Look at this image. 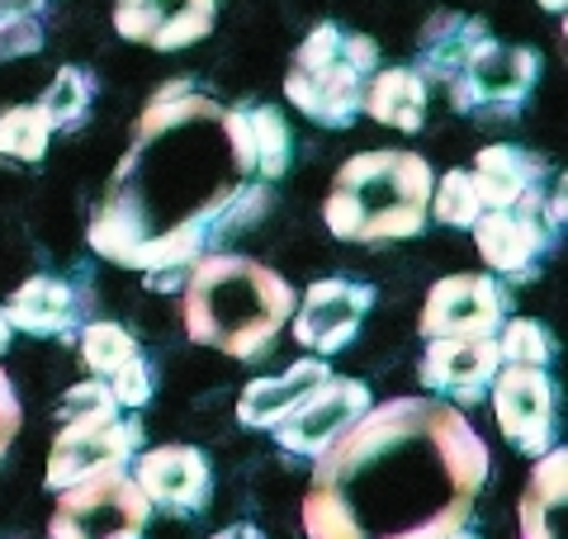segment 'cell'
Listing matches in <instances>:
<instances>
[{"label":"cell","mask_w":568,"mask_h":539,"mask_svg":"<svg viewBox=\"0 0 568 539\" xmlns=\"http://www.w3.org/2000/svg\"><path fill=\"white\" fill-rule=\"evenodd\" d=\"M6 317L14 332L29 336H67L85 327V298L58 275H33L10 294Z\"/></svg>","instance_id":"cell-20"},{"label":"cell","mask_w":568,"mask_h":539,"mask_svg":"<svg viewBox=\"0 0 568 539\" xmlns=\"http://www.w3.org/2000/svg\"><path fill=\"white\" fill-rule=\"evenodd\" d=\"M91 104H95V77L85 67H58V77H52L48 90L39 95V110L48 114L52 133L81 129Z\"/></svg>","instance_id":"cell-24"},{"label":"cell","mask_w":568,"mask_h":539,"mask_svg":"<svg viewBox=\"0 0 568 539\" xmlns=\"http://www.w3.org/2000/svg\"><path fill=\"white\" fill-rule=\"evenodd\" d=\"M104 384H110V398H114L123 411H129V407L138 411V407H148V403H152V393H156V374H152L148 359L138 355V359H129L123 369H114Z\"/></svg>","instance_id":"cell-30"},{"label":"cell","mask_w":568,"mask_h":539,"mask_svg":"<svg viewBox=\"0 0 568 539\" xmlns=\"http://www.w3.org/2000/svg\"><path fill=\"white\" fill-rule=\"evenodd\" d=\"M138 340L119 322H85L81 327V359L91 369V379H110L114 369H123L129 359H138Z\"/></svg>","instance_id":"cell-26"},{"label":"cell","mask_w":568,"mask_h":539,"mask_svg":"<svg viewBox=\"0 0 568 539\" xmlns=\"http://www.w3.org/2000/svg\"><path fill=\"white\" fill-rule=\"evenodd\" d=\"M488 469V445L459 407L440 398L379 403L313 459L304 535L446 539L469 526Z\"/></svg>","instance_id":"cell-2"},{"label":"cell","mask_w":568,"mask_h":539,"mask_svg":"<svg viewBox=\"0 0 568 539\" xmlns=\"http://www.w3.org/2000/svg\"><path fill=\"white\" fill-rule=\"evenodd\" d=\"M564 507H568V455L555 445L526 478L517 501V539H564Z\"/></svg>","instance_id":"cell-21"},{"label":"cell","mask_w":568,"mask_h":539,"mask_svg":"<svg viewBox=\"0 0 568 539\" xmlns=\"http://www.w3.org/2000/svg\"><path fill=\"white\" fill-rule=\"evenodd\" d=\"M379 71V43L342 24H317L294 48L284 71V100L323 129H351L365 104V81Z\"/></svg>","instance_id":"cell-5"},{"label":"cell","mask_w":568,"mask_h":539,"mask_svg":"<svg viewBox=\"0 0 568 539\" xmlns=\"http://www.w3.org/2000/svg\"><path fill=\"white\" fill-rule=\"evenodd\" d=\"M369 407L375 403H369V388L361 379H336V374H327V379L317 384L308 398L271 430V436H275L280 449H290V455L317 459L327 445L342 440Z\"/></svg>","instance_id":"cell-10"},{"label":"cell","mask_w":568,"mask_h":539,"mask_svg":"<svg viewBox=\"0 0 568 539\" xmlns=\"http://www.w3.org/2000/svg\"><path fill=\"white\" fill-rule=\"evenodd\" d=\"M213 539H261V530H256V526H246V520H242V526H227V530H219Z\"/></svg>","instance_id":"cell-33"},{"label":"cell","mask_w":568,"mask_h":539,"mask_svg":"<svg viewBox=\"0 0 568 539\" xmlns=\"http://www.w3.org/2000/svg\"><path fill=\"white\" fill-rule=\"evenodd\" d=\"M0 6H33V10H43V0H0Z\"/></svg>","instance_id":"cell-35"},{"label":"cell","mask_w":568,"mask_h":539,"mask_svg":"<svg viewBox=\"0 0 568 539\" xmlns=\"http://www.w3.org/2000/svg\"><path fill=\"white\" fill-rule=\"evenodd\" d=\"M493 340H497L503 365H536V369H545L549 359H555V336H549L540 322H530V317H507Z\"/></svg>","instance_id":"cell-27"},{"label":"cell","mask_w":568,"mask_h":539,"mask_svg":"<svg viewBox=\"0 0 568 539\" xmlns=\"http://www.w3.org/2000/svg\"><path fill=\"white\" fill-rule=\"evenodd\" d=\"M265 209L271 185L256 175L242 104L175 81L138 114L85 242L95 256L142 275L190 270L213 242L252 227Z\"/></svg>","instance_id":"cell-1"},{"label":"cell","mask_w":568,"mask_h":539,"mask_svg":"<svg viewBox=\"0 0 568 539\" xmlns=\"http://www.w3.org/2000/svg\"><path fill=\"white\" fill-rule=\"evenodd\" d=\"M148 520H152V501L138 492L129 469H114L58 492L48 539H142Z\"/></svg>","instance_id":"cell-7"},{"label":"cell","mask_w":568,"mask_h":539,"mask_svg":"<svg viewBox=\"0 0 568 539\" xmlns=\"http://www.w3.org/2000/svg\"><path fill=\"white\" fill-rule=\"evenodd\" d=\"M432 213L436 223H446V227H474L478 223V213H484V204H478V194H474V180L469 171H446L432 185Z\"/></svg>","instance_id":"cell-28"},{"label":"cell","mask_w":568,"mask_h":539,"mask_svg":"<svg viewBox=\"0 0 568 539\" xmlns=\"http://www.w3.org/2000/svg\"><path fill=\"white\" fill-rule=\"evenodd\" d=\"M540 81V52L488 39L469 58V67L450 81V104L474 119H511L526 110L530 90Z\"/></svg>","instance_id":"cell-8"},{"label":"cell","mask_w":568,"mask_h":539,"mask_svg":"<svg viewBox=\"0 0 568 539\" xmlns=\"http://www.w3.org/2000/svg\"><path fill=\"white\" fill-rule=\"evenodd\" d=\"M327 374H332L327 359H317V355L294 359V365L280 369V374H261V379H252L237 393V421L252 426V430H275L317 384L327 379Z\"/></svg>","instance_id":"cell-19"},{"label":"cell","mask_w":568,"mask_h":539,"mask_svg":"<svg viewBox=\"0 0 568 539\" xmlns=\"http://www.w3.org/2000/svg\"><path fill=\"white\" fill-rule=\"evenodd\" d=\"M497 369H503V355H497L493 336H436L426 340L422 355V384L436 398H450V407L459 411L484 398Z\"/></svg>","instance_id":"cell-15"},{"label":"cell","mask_w":568,"mask_h":539,"mask_svg":"<svg viewBox=\"0 0 568 539\" xmlns=\"http://www.w3.org/2000/svg\"><path fill=\"white\" fill-rule=\"evenodd\" d=\"M20 426H24V407H20V393H14L10 374L0 369V459H6L10 440L20 436Z\"/></svg>","instance_id":"cell-32"},{"label":"cell","mask_w":568,"mask_h":539,"mask_svg":"<svg viewBox=\"0 0 568 539\" xmlns=\"http://www.w3.org/2000/svg\"><path fill=\"white\" fill-rule=\"evenodd\" d=\"M43 52V20L33 6H0V62Z\"/></svg>","instance_id":"cell-29"},{"label":"cell","mask_w":568,"mask_h":539,"mask_svg":"<svg viewBox=\"0 0 568 539\" xmlns=\"http://www.w3.org/2000/svg\"><path fill=\"white\" fill-rule=\"evenodd\" d=\"M361 114L379 119L384 129L398 133H417L426 123V81L413 67H379L375 77L365 81V104Z\"/></svg>","instance_id":"cell-22"},{"label":"cell","mask_w":568,"mask_h":539,"mask_svg":"<svg viewBox=\"0 0 568 539\" xmlns=\"http://www.w3.org/2000/svg\"><path fill=\"white\" fill-rule=\"evenodd\" d=\"M52 142V123L39 104H14V110L0 114V156L6 161H43Z\"/></svg>","instance_id":"cell-25"},{"label":"cell","mask_w":568,"mask_h":539,"mask_svg":"<svg viewBox=\"0 0 568 539\" xmlns=\"http://www.w3.org/2000/svg\"><path fill=\"white\" fill-rule=\"evenodd\" d=\"M10 336H14V327H10V317H6V308H0V355L10 350Z\"/></svg>","instance_id":"cell-34"},{"label":"cell","mask_w":568,"mask_h":539,"mask_svg":"<svg viewBox=\"0 0 568 539\" xmlns=\"http://www.w3.org/2000/svg\"><path fill=\"white\" fill-rule=\"evenodd\" d=\"M511 317V294L497 275H446L422 303V336H497Z\"/></svg>","instance_id":"cell-11"},{"label":"cell","mask_w":568,"mask_h":539,"mask_svg":"<svg viewBox=\"0 0 568 539\" xmlns=\"http://www.w3.org/2000/svg\"><path fill=\"white\" fill-rule=\"evenodd\" d=\"M294 284L280 270L233 251H209L185 270L181 317L194 346H213L256 365L275 350L294 317Z\"/></svg>","instance_id":"cell-3"},{"label":"cell","mask_w":568,"mask_h":539,"mask_svg":"<svg viewBox=\"0 0 568 539\" xmlns=\"http://www.w3.org/2000/svg\"><path fill=\"white\" fill-rule=\"evenodd\" d=\"M478 256L503 279H536L540 261L555 246V232L545 223V209H488L469 227Z\"/></svg>","instance_id":"cell-14"},{"label":"cell","mask_w":568,"mask_h":539,"mask_svg":"<svg viewBox=\"0 0 568 539\" xmlns=\"http://www.w3.org/2000/svg\"><path fill=\"white\" fill-rule=\"evenodd\" d=\"M488 39H493L488 24L474 20V14H465V10H436L432 20L422 24V33H417V67L413 71L426 85H432V81L450 85Z\"/></svg>","instance_id":"cell-18"},{"label":"cell","mask_w":568,"mask_h":539,"mask_svg":"<svg viewBox=\"0 0 568 539\" xmlns=\"http://www.w3.org/2000/svg\"><path fill=\"white\" fill-rule=\"evenodd\" d=\"M138 492L152 501V511L166 516H200L213 492V469L200 445H156L138 449L129 464Z\"/></svg>","instance_id":"cell-13"},{"label":"cell","mask_w":568,"mask_h":539,"mask_svg":"<svg viewBox=\"0 0 568 539\" xmlns=\"http://www.w3.org/2000/svg\"><path fill=\"white\" fill-rule=\"evenodd\" d=\"M375 303V289L355 279H317L304 289V298L294 303V340L304 350H313L317 359H327L336 350H346L355 336H361V322Z\"/></svg>","instance_id":"cell-12"},{"label":"cell","mask_w":568,"mask_h":539,"mask_svg":"<svg viewBox=\"0 0 568 539\" xmlns=\"http://www.w3.org/2000/svg\"><path fill=\"white\" fill-rule=\"evenodd\" d=\"M446 539H478V535H474L469 526H459V530H455V535H446Z\"/></svg>","instance_id":"cell-36"},{"label":"cell","mask_w":568,"mask_h":539,"mask_svg":"<svg viewBox=\"0 0 568 539\" xmlns=\"http://www.w3.org/2000/svg\"><path fill=\"white\" fill-rule=\"evenodd\" d=\"M474 194L488 209H545V180L549 161L517 148V142H493L474 156Z\"/></svg>","instance_id":"cell-17"},{"label":"cell","mask_w":568,"mask_h":539,"mask_svg":"<svg viewBox=\"0 0 568 539\" xmlns=\"http://www.w3.org/2000/svg\"><path fill=\"white\" fill-rule=\"evenodd\" d=\"M246 114V133H252V152H256V175L271 185L290 171L294 161V138H290V123L275 104H242Z\"/></svg>","instance_id":"cell-23"},{"label":"cell","mask_w":568,"mask_h":539,"mask_svg":"<svg viewBox=\"0 0 568 539\" xmlns=\"http://www.w3.org/2000/svg\"><path fill=\"white\" fill-rule=\"evenodd\" d=\"M219 0H114V33L152 52H181L209 39Z\"/></svg>","instance_id":"cell-16"},{"label":"cell","mask_w":568,"mask_h":539,"mask_svg":"<svg viewBox=\"0 0 568 539\" xmlns=\"http://www.w3.org/2000/svg\"><path fill=\"white\" fill-rule=\"evenodd\" d=\"M138 440H142V426L119 403L67 417L58 440H52V455H48V488L62 492L71 482H85L95 474L129 469L138 459Z\"/></svg>","instance_id":"cell-6"},{"label":"cell","mask_w":568,"mask_h":539,"mask_svg":"<svg viewBox=\"0 0 568 539\" xmlns=\"http://www.w3.org/2000/svg\"><path fill=\"white\" fill-rule=\"evenodd\" d=\"M432 185L436 171L417 152H398V148L355 152L332 175L323 223L336 242L351 246L407 242L432 223V213H426L432 209Z\"/></svg>","instance_id":"cell-4"},{"label":"cell","mask_w":568,"mask_h":539,"mask_svg":"<svg viewBox=\"0 0 568 539\" xmlns=\"http://www.w3.org/2000/svg\"><path fill=\"white\" fill-rule=\"evenodd\" d=\"M497 430L521 449V455H545L555 449V426H559V388L549 369L536 365H503L488 384Z\"/></svg>","instance_id":"cell-9"},{"label":"cell","mask_w":568,"mask_h":539,"mask_svg":"<svg viewBox=\"0 0 568 539\" xmlns=\"http://www.w3.org/2000/svg\"><path fill=\"white\" fill-rule=\"evenodd\" d=\"M104 403H114V398H110V384H104V379H85V384H77V388L62 393L58 417H62V421H67V417H81V411H95V407H104Z\"/></svg>","instance_id":"cell-31"},{"label":"cell","mask_w":568,"mask_h":539,"mask_svg":"<svg viewBox=\"0 0 568 539\" xmlns=\"http://www.w3.org/2000/svg\"><path fill=\"white\" fill-rule=\"evenodd\" d=\"M540 6H545V10H555V14H559V10L568 6V0H540Z\"/></svg>","instance_id":"cell-37"}]
</instances>
